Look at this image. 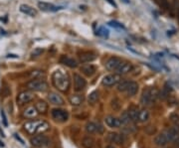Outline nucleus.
I'll return each instance as SVG.
<instances>
[{"label": "nucleus", "mask_w": 179, "mask_h": 148, "mask_svg": "<svg viewBox=\"0 0 179 148\" xmlns=\"http://www.w3.org/2000/svg\"><path fill=\"white\" fill-rule=\"evenodd\" d=\"M45 74L43 71H40V70H35V71H32L30 74V76H31V78H34V79H39V78H41L42 76H44Z\"/></svg>", "instance_id": "nucleus-34"}, {"label": "nucleus", "mask_w": 179, "mask_h": 148, "mask_svg": "<svg viewBox=\"0 0 179 148\" xmlns=\"http://www.w3.org/2000/svg\"><path fill=\"white\" fill-rule=\"evenodd\" d=\"M138 91V85L137 83L135 82H129V85H128V88L126 89V94L129 97H134V95L136 94Z\"/></svg>", "instance_id": "nucleus-24"}, {"label": "nucleus", "mask_w": 179, "mask_h": 148, "mask_svg": "<svg viewBox=\"0 0 179 148\" xmlns=\"http://www.w3.org/2000/svg\"><path fill=\"white\" fill-rule=\"evenodd\" d=\"M48 100L52 104H55V106H63L65 103L62 97L60 94H58L57 92H50L48 94Z\"/></svg>", "instance_id": "nucleus-12"}, {"label": "nucleus", "mask_w": 179, "mask_h": 148, "mask_svg": "<svg viewBox=\"0 0 179 148\" xmlns=\"http://www.w3.org/2000/svg\"><path fill=\"white\" fill-rule=\"evenodd\" d=\"M171 91V88H170V86L168 87V85L166 84L164 86V88H163L161 89V91L159 92V97L161 98V100H165V98H167L168 97V95H169V92Z\"/></svg>", "instance_id": "nucleus-28"}, {"label": "nucleus", "mask_w": 179, "mask_h": 148, "mask_svg": "<svg viewBox=\"0 0 179 148\" xmlns=\"http://www.w3.org/2000/svg\"><path fill=\"white\" fill-rule=\"evenodd\" d=\"M7 58H15V59H18L19 56H17V55H14V54H9L7 55Z\"/></svg>", "instance_id": "nucleus-42"}, {"label": "nucleus", "mask_w": 179, "mask_h": 148, "mask_svg": "<svg viewBox=\"0 0 179 148\" xmlns=\"http://www.w3.org/2000/svg\"><path fill=\"white\" fill-rule=\"evenodd\" d=\"M104 121H106L107 125L110 126L112 128H118L122 126V122H120V119L116 118L113 115H107L106 118H104Z\"/></svg>", "instance_id": "nucleus-11"}, {"label": "nucleus", "mask_w": 179, "mask_h": 148, "mask_svg": "<svg viewBox=\"0 0 179 148\" xmlns=\"http://www.w3.org/2000/svg\"><path fill=\"white\" fill-rule=\"evenodd\" d=\"M60 63L70 68H76L78 66V62L75 59H73V58L68 57V56H62L60 58Z\"/></svg>", "instance_id": "nucleus-16"}, {"label": "nucleus", "mask_w": 179, "mask_h": 148, "mask_svg": "<svg viewBox=\"0 0 179 148\" xmlns=\"http://www.w3.org/2000/svg\"><path fill=\"white\" fill-rule=\"evenodd\" d=\"M33 97H34L33 92H31L29 91H21L20 94H18L17 101L19 104H24V103H27L32 100Z\"/></svg>", "instance_id": "nucleus-10"}, {"label": "nucleus", "mask_w": 179, "mask_h": 148, "mask_svg": "<svg viewBox=\"0 0 179 148\" xmlns=\"http://www.w3.org/2000/svg\"><path fill=\"white\" fill-rule=\"evenodd\" d=\"M81 72L87 77H92L95 72V68L91 64L83 65V66L81 67Z\"/></svg>", "instance_id": "nucleus-21"}, {"label": "nucleus", "mask_w": 179, "mask_h": 148, "mask_svg": "<svg viewBox=\"0 0 179 148\" xmlns=\"http://www.w3.org/2000/svg\"><path fill=\"white\" fill-rule=\"evenodd\" d=\"M20 11L24 14L29 15V16H31V17L37 16V10L36 9H34L33 7H31L30 5H27V4L20 5Z\"/></svg>", "instance_id": "nucleus-18"}, {"label": "nucleus", "mask_w": 179, "mask_h": 148, "mask_svg": "<svg viewBox=\"0 0 179 148\" xmlns=\"http://www.w3.org/2000/svg\"><path fill=\"white\" fill-rule=\"evenodd\" d=\"M107 148H115V147H113V146H107Z\"/></svg>", "instance_id": "nucleus-46"}, {"label": "nucleus", "mask_w": 179, "mask_h": 148, "mask_svg": "<svg viewBox=\"0 0 179 148\" xmlns=\"http://www.w3.org/2000/svg\"><path fill=\"white\" fill-rule=\"evenodd\" d=\"M128 115H129V118H131V121H138V112H139V110H138L136 107H131L128 110Z\"/></svg>", "instance_id": "nucleus-26"}, {"label": "nucleus", "mask_w": 179, "mask_h": 148, "mask_svg": "<svg viewBox=\"0 0 179 148\" xmlns=\"http://www.w3.org/2000/svg\"><path fill=\"white\" fill-rule=\"evenodd\" d=\"M164 134L166 135V137H167V140L168 142H170V141H176L179 137V132H177L173 127L167 129V130L164 131Z\"/></svg>", "instance_id": "nucleus-19"}, {"label": "nucleus", "mask_w": 179, "mask_h": 148, "mask_svg": "<svg viewBox=\"0 0 179 148\" xmlns=\"http://www.w3.org/2000/svg\"><path fill=\"white\" fill-rule=\"evenodd\" d=\"M122 63V59H119L118 57H112L106 62L104 66H106V69L109 71H116Z\"/></svg>", "instance_id": "nucleus-9"}, {"label": "nucleus", "mask_w": 179, "mask_h": 148, "mask_svg": "<svg viewBox=\"0 0 179 148\" xmlns=\"http://www.w3.org/2000/svg\"><path fill=\"white\" fill-rule=\"evenodd\" d=\"M80 61L82 62V63H90V62H92L94 60H95V58H97V55L95 53H92V52H82L81 54H80Z\"/></svg>", "instance_id": "nucleus-14"}, {"label": "nucleus", "mask_w": 179, "mask_h": 148, "mask_svg": "<svg viewBox=\"0 0 179 148\" xmlns=\"http://www.w3.org/2000/svg\"><path fill=\"white\" fill-rule=\"evenodd\" d=\"M178 19H179V12H178Z\"/></svg>", "instance_id": "nucleus-47"}, {"label": "nucleus", "mask_w": 179, "mask_h": 148, "mask_svg": "<svg viewBox=\"0 0 179 148\" xmlns=\"http://www.w3.org/2000/svg\"><path fill=\"white\" fill-rule=\"evenodd\" d=\"M119 82H120V75H119V74H112V75H107L106 77H104L101 84L106 86V87H112V86H115Z\"/></svg>", "instance_id": "nucleus-6"}, {"label": "nucleus", "mask_w": 179, "mask_h": 148, "mask_svg": "<svg viewBox=\"0 0 179 148\" xmlns=\"http://www.w3.org/2000/svg\"><path fill=\"white\" fill-rule=\"evenodd\" d=\"M38 110L35 106H29L23 112V115L25 116L26 118H34L38 115Z\"/></svg>", "instance_id": "nucleus-22"}, {"label": "nucleus", "mask_w": 179, "mask_h": 148, "mask_svg": "<svg viewBox=\"0 0 179 148\" xmlns=\"http://www.w3.org/2000/svg\"><path fill=\"white\" fill-rule=\"evenodd\" d=\"M43 52H44V49H43V48H36V49H34V51L32 52V57L33 58H36V57L41 56Z\"/></svg>", "instance_id": "nucleus-35"}, {"label": "nucleus", "mask_w": 179, "mask_h": 148, "mask_svg": "<svg viewBox=\"0 0 179 148\" xmlns=\"http://www.w3.org/2000/svg\"><path fill=\"white\" fill-rule=\"evenodd\" d=\"M49 127H50L49 123L44 120H33V121L26 122L24 124L25 130L30 134L42 133V132L47 131Z\"/></svg>", "instance_id": "nucleus-2"}, {"label": "nucleus", "mask_w": 179, "mask_h": 148, "mask_svg": "<svg viewBox=\"0 0 179 148\" xmlns=\"http://www.w3.org/2000/svg\"><path fill=\"white\" fill-rule=\"evenodd\" d=\"M35 107L37 109V110H38V112L43 113V112H47V109H48V104L46 103L45 101L40 100V101H38V103H36Z\"/></svg>", "instance_id": "nucleus-27"}, {"label": "nucleus", "mask_w": 179, "mask_h": 148, "mask_svg": "<svg viewBox=\"0 0 179 148\" xmlns=\"http://www.w3.org/2000/svg\"><path fill=\"white\" fill-rule=\"evenodd\" d=\"M149 112L147 109H141L138 112V121L139 122H146L149 119Z\"/></svg>", "instance_id": "nucleus-25"}, {"label": "nucleus", "mask_w": 179, "mask_h": 148, "mask_svg": "<svg viewBox=\"0 0 179 148\" xmlns=\"http://www.w3.org/2000/svg\"><path fill=\"white\" fill-rule=\"evenodd\" d=\"M119 119H120V122H122V124H125V125L129 124V123L131 122V118H129L128 112H123L122 115H120Z\"/></svg>", "instance_id": "nucleus-31"}, {"label": "nucleus", "mask_w": 179, "mask_h": 148, "mask_svg": "<svg viewBox=\"0 0 179 148\" xmlns=\"http://www.w3.org/2000/svg\"><path fill=\"white\" fill-rule=\"evenodd\" d=\"M38 7L40 8V10L44 12H55L61 9V7H57V6H55L52 3H48V2H39Z\"/></svg>", "instance_id": "nucleus-13"}, {"label": "nucleus", "mask_w": 179, "mask_h": 148, "mask_svg": "<svg viewBox=\"0 0 179 148\" xmlns=\"http://www.w3.org/2000/svg\"><path fill=\"white\" fill-rule=\"evenodd\" d=\"M52 82L55 88L61 91H67L70 88V79L69 76L63 70H56L52 75Z\"/></svg>", "instance_id": "nucleus-1"}, {"label": "nucleus", "mask_w": 179, "mask_h": 148, "mask_svg": "<svg viewBox=\"0 0 179 148\" xmlns=\"http://www.w3.org/2000/svg\"><path fill=\"white\" fill-rule=\"evenodd\" d=\"M1 118H2V120H3V124H4V126H8L7 118H6V115H5L4 110H1Z\"/></svg>", "instance_id": "nucleus-38"}, {"label": "nucleus", "mask_w": 179, "mask_h": 148, "mask_svg": "<svg viewBox=\"0 0 179 148\" xmlns=\"http://www.w3.org/2000/svg\"><path fill=\"white\" fill-rule=\"evenodd\" d=\"M95 127H97V131L98 133H104V128L103 127V125H101V123H95Z\"/></svg>", "instance_id": "nucleus-40"}, {"label": "nucleus", "mask_w": 179, "mask_h": 148, "mask_svg": "<svg viewBox=\"0 0 179 148\" xmlns=\"http://www.w3.org/2000/svg\"><path fill=\"white\" fill-rule=\"evenodd\" d=\"M110 26H113V27H116V28H123V26L120 23H118V22H116V21H110V22L109 23Z\"/></svg>", "instance_id": "nucleus-39"}, {"label": "nucleus", "mask_w": 179, "mask_h": 148, "mask_svg": "<svg viewBox=\"0 0 179 148\" xmlns=\"http://www.w3.org/2000/svg\"><path fill=\"white\" fill-rule=\"evenodd\" d=\"M107 2H110V4L113 5V6H115V7H116V2L113 1V0H107Z\"/></svg>", "instance_id": "nucleus-43"}, {"label": "nucleus", "mask_w": 179, "mask_h": 148, "mask_svg": "<svg viewBox=\"0 0 179 148\" xmlns=\"http://www.w3.org/2000/svg\"><path fill=\"white\" fill-rule=\"evenodd\" d=\"M98 34L100 36H103V37H107L109 36V30H107L106 28H104V27H101V28L98 30Z\"/></svg>", "instance_id": "nucleus-37"}, {"label": "nucleus", "mask_w": 179, "mask_h": 148, "mask_svg": "<svg viewBox=\"0 0 179 148\" xmlns=\"http://www.w3.org/2000/svg\"><path fill=\"white\" fill-rule=\"evenodd\" d=\"M154 143H155L157 146H165L166 144L168 143L167 137H166V135L164 134V132L156 135L155 138H154Z\"/></svg>", "instance_id": "nucleus-20"}, {"label": "nucleus", "mask_w": 179, "mask_h": 148, "mask_svg": "<svg viewBox=\"0 0 179 148\" xmlns=\"http://www.w3.org/2000/svg\"><path fill=\"white\" fill-rule=\"evenodd\" d=\"M0 133H1V135H2V136H3V137H4V136H5V135H4V133H3V131L1 130V129H0Z\"/></svg>", "instance_id": "nucleus-45"}, {"label": "nucleus", "mask_w": 179, "mask_h": 148, "mask_svg": "<svg viewBox=\"0 0 179 148\" xmlns=\"http://www.w3.org/2000/svg\"><path fill=\"white\" fill-rule=\"evenodd\" d=\"M0 146H1V147H4V143H3L1 140H0Z\"/></svg>", "instance_id": "nucleus-44"}, {"label": "nucleus", "mask_w": 179, "mask_h": 148, "mask_svg": "<svg viewBox=\"0 0 179 148\" xmlns=\"http://www.w3.org/2000/svg\"><path fill=\"white\" fill-rule=\"evenodd\" d=\"M30 142L35 147H45L50 144V139L47 136H45V135L39 134L31 138Z\"/></svg>", "instance_id": "nucleus-5"}, {"label": "nucleus", "mask_w": 179, "mask_h": 148, "mask_svg": "<svg viewBox=\"0 0 179 148\" xmlns=\"http://www.w3.org/2000/svg\"><path fill=\"white\" fill-rule=\"evenodd\" d=\"M69 100H70V103L72 104V106H78L81 103H83V101H84V97L81 94H73L70 97Z\"/></svg>", "instance_id": "nucleus-23"}, {"label": "nucleus", "mask_w": 179, "mask_h": 148, "mask_svg": "<svg viewBox=\"0 0 179 148\" xmlns=\"http://www.w3.org/2000/svg\"><path fill=\"white\" fill-rule=\"evenodd\" d=\"M52 116L55 120L60 122H65L67 121L68 118H69V115L66 110L64 109H54L52 110Z\"/></svg>", "instance_id": "nucleus-8"}, {"label": "nucleus", "mask_w": 179, "mask_h": 148, "mask_svg": "<svg viewBox=\"0 0 179 148\" xmlns=\"http://www.w3.org/2000/svg\"><path fill=\"white\" fill-rule=\"evenodd\" d=\"M14 136H15V138H16L17 140H19L21 143L24 144V140H23V139H21V137L19 136V135H18V134H14Z\"/></svg>", "instance_id": "nucleus-41"}, {"label": "nucleus", "mask_w": 179, "mask_h": 148, "mask_svg": "<svg viewBox=\"0 0 179 148\" xmlns=\"http://www.w3.org/2000/svg\"><path fill=\"white\" fill-rule=\"evenodd\" d=\"M107 140L110 141L112 143L122 144L123 141H125V137H123V135L116 133V132H110V133L107 135Z\"/></svg>", "instance_id": "nucleus-15"}, {"label": "nucleus", "mask_w": 179, "mask_h": 148, "mask_svg": "<svg viewBox=\"0 0 179 148\" xmlns=\"http://www.w3.org/2000/svg\"><path fill=\"white\" fill-rule=\"evenodd\" d=\"M98 97H100V94H98V91H95L91 92V94H90V95H89V97H88L89 103H91V104L95 103L98 100Z\"/></svg>", "instance_id": "nucleus-29"}, {"label": "nucleus", "mask_w": 179, "mask_h": 148, "mask_svg": "<svg viewBox=\"0 0 179 148\" xmlns=\"http://www.w3.org/2000/svg\"><path fill=\"white\" fill-rule=\"evenodd\" d=\"M159 97V94L157 91L156 89H144L142 94L140 97V103L142 106H150L154 101L156 100V98Z\"/></svg>", "instance_id": "nucleus-3"}, {"label": "nucleus", "mask_w": 179, "mask_h": 148, "mask_svg": "<svg viewBox=\"0 0 179 148\" xmlns=\"http://www.w3.org/2000/svg\"><path fill=\"white\" fill-rule=\"evenodd\" d=\"M27 88H28L30 91H45L48 89V84L44 81V80L34 79L27 83Z\"/></svg>", "instance_id": "nucleus-4"}, {"label": "nucleus", "mask_w": 179, "mask_h": 148, "mask_svg": "<svg viewBox=\"0 0 179 148\" xmlns=\"http://www.w3.org/2000/svg\"><path fill=\"white\" fill-rule=\"evenodd\" d=\"M94 143H95V140L90 136L85 137L84 139H83V142H82L83 146H84L85 148H92V146H94Z\"/></svg>", "instance_id": "nucleus-30"}, {"label": "nucleus", "mask_w": 179, "mask_h": 148, "mask_svg": "<svg viewBox=\"0 0 179 148\" xmlns=\"http://www.w3.org/2000/svg\"><path fill=\"white\" fill-rule=\"evenodd\" d=\"M170 120L173 122V124H179V115L177 113H171Z\"/></svg>", "instance_id": "nucleus-36"}, {"label": "nucleus", "mask_w": 179, "mask_h": 148, "mask_svg": "<svg viewBox=\"0 0 179 148\" xmlns=\"http://www.w3.org/2000/svg\"><path fill=\"white\" fill-rule=\"evenodd\" d=\"M86 130H87L88 133H94V132L97 131V127H95V123L94 122H89L86 125Z\"/></svg>", "instance_id": "nucleus-33"}, {"label": "nucleus", "mask_w": 179, "mask_h": 148, "mask_svg": "<svg viewBox=\"0 0 179 148\" xmlns=\"http://www.w3.org/2000/svg\"><path fill=\"white\" fill-rule=\"evenodd\" d=\"M128 85H129V81L119 82V85H118V91H125L126 89H128Z\"/></svg>", "instance_id": "nucleus-32"}, {"label": "nucleus", "mask_w": 179, "mask_h": 148, "mask_svg": "<svg viewBox=\"0 0 179 148\" xmlns=\"http://www.w3.org/2000/svg\"><path fill=\"white\" fill-rule=\"evenodd\" d=\"M74 88H75L76 91H83L86 86H87V82L83 78L82 76H80L79 74H74Z\"/></svg>", "instance_id": "nucleus-7"}, {"label": "nucleus", "mask_w": 179, "mask_h": 148, "mask_svg": "<svg viewBox=\"0 0 179 148\" xmlns=\"http://www.w3.org/2000/svg\"><path fill=\"white\" fill-rule=\"evenodd\" d=\"M132 68L134 67H132V65L131 63H128V62L122 63L120 66L118 68V70H116V73H118L119 75H125V74H128L129 72H131Z\"/></svg>", "instance_id": "nucleus-17"}]
</instances>
